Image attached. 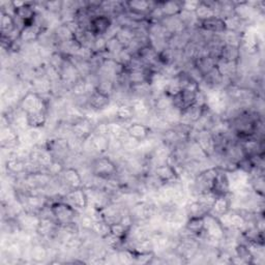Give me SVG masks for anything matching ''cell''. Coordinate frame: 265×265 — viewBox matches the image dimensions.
I'll return each mask as SVG.
<instances>
[{
	"label": "cell",
	"instance_id": "1",
	"mask_svg": "<svg viewBox=\"0 0 265 265\" xmlns=\"http://www.w3.org/2000/svg\"><path fill=\"white\" fill-rule=\"evenodd\" d=\"M51 207L55 222L59 226H64L74 222H77L78 217L81 212L73 208L70 204L64 202L63 200H56L52 202H48Z\"/></svg>",
	"mask_w": 265,
	"mask_h": 265
},
{
	"label": "cell",
	"instance_id": "2",
	"mask_svg": "<svg viewBox=\"0 0 265 265\" xmlns=\"http://www.w3.org/2000/svg\"><path fill=\"white\" fill-rule=\"evenodd\" d=\"M92 173L104 180L115 178L118 172V166L109 156H99L90 163Z\"/></svg>",
	"mask_w": 265,
	"mask_h": 265
},
{
	"label": "cell",
	"instance_id": "3",
	"mask_svg": "<svg viewBox=\"0 0 265 265\" xmlns=\"http://www.w3.org/2000/svg\"><path fill=\"white\" fill-rule=\"evenodd\" d=\"M18 107L26 114L40 112V111H49L50 104L43 99L41 96L29 92L22 97L20 100Z\"/></svg>",
	"mask_w": 265,
	"mask_h": 265
},
{
	"label": "cell",
	"instance_id": "4",
	"mask_svg": "<svg viewBox=\"0 0 265 265\" xmlns=\"http://www.w3.org/2000/svg\"><path fill=\"white\" fill-rule=\"evenodd\" d=\"M69 123H70L71 135L82 141L87 140L94 134L96 123L90 117H86V116L78 117L76 119H73Z\"/></svg>",
	"mask_w": 265,
	"mask_h": 265
},
{
	"label": "cell",
	"instance_id": "5",
	"mask_svg": "<svg viewBox=\"0 0 265 265\" xmlns=\"http://www.w3.org/2000/svg\"><path fill=\"white\" fill-rule=\"evenodd\" d=\"M194 140L200 146V148L203 150V152L206 154V157L209 160L214 156L216 144H215L214 136L210 129H207V128H203L200 130L195 129Z\"/></svg>",
	"mask_w": 265,
	"mask_h": 265
},
{
	"label": "cell",
	"instance_id": "6",
	"mask_svg": "<svg viewBox=\"0 0 265 265\" xmlns=\"http://www.w3.org/2000/svg\"><path fill=\"white\" fill-rule=\"evenodd\" d=\"M79 212H83L88 206V198L84 188L75 189L63 195L62 199Z\"/></svg>",
	"mask_w": 265,
	"mask_h": 265
},
{
	"label": "cell",
	"instance_id": "7",
	"mask_svg": "<svg viewBox=\"0 0 265 265\" xmlns=\"http://www.w3.org/2000/svg\"><path fill=\"white\" fill-rule=\"evenodd\" d=\"M113 25V19L106 15L95 16L90 24V30L96 36H106Z\"/></svg>",
	"mask_w": 265,
	"mask_h": 265
},
{
	"label": "cell",
	"instance_id": "8",
	"mask_svg": "<svg viewBox=\"0 0 265 265\" xmlns=\"http://www.w3.org/2000/svg\"><path fill=\"white\" fill-rule=\"evenodd\" d=\"M87 103L88 109L96 113H101L112 104V100L110 97L103 95L98 91H95L93 94L88 96Z\"/></svg>",
	"mask_w": 265,
	"mask_h": 265
},
{
	"label": "cell",
	"instance_id": "9",
	"mask_svg": "<svg viewBox=\"0 0 265 265\" xmlns=\"http://www.w3.org/2000/svg\"><path fill=\"white\" fill-rule=\"evenodd\" d=\"M127 132L129 137L141 142L149 138L153 134V130L146 123H143L141 121H136V122H130L127 125Z\"/></svg>",
	"mask_w": 265,
	"mask_h": 265
},
{
	"label": "cell",
	"instance_id": "10",
	"mask_svg": "<svg viewBox=\"0 0 265 265\" xmlns=\"http://www.w3.org/2000/svg\"><path fill=\"white\" fill-rule=\"evenodd\" d=\"M151 171L163 184H172L181 180L175 168L168 165L167 163L153 167Z\"/></svg>",
	"mask_w": 265,
	"mask_h": 265
},
{
	"label": "cell",
	"instance_id": "11",
	"mask_svg": "<svg viewBox=\"0 0 265 265\" xmlns=\"http://www.w3.org/2000/svg\"><path fill=\"white\" fill-rule=\"evenodd\" d=\"M156 2H145V0H131L125 2V9L128 13L141 17H148ZM148 19V18H147Z\"/></svg>",
	"mask_w": 265,
	"mask_h": 265
},
{
	"label": "cell",
	"instance_id": "12",
	"mask_svg": "<svg viewBox=\"0 0 265 265\" xmlns=\"http://www.w3.org/2000/svg\"><path fill=\"white\" fill-rule=\"evenodd\" d=\"M128 103L134 109L135 112V118L136 119H148L152 109L150 106V103L148 99H141V98H130Z\"/></svg>",
	"mask_w": 265,
	"mask_h": 265
},
{
	"label": "cell",
	"instance_id": "13",
	"mask_svg": "<svg viewBox=\"0 0 265 265\" xmlns=\"http://www.w3.org/2000/svg\"><path fill=\"white\" fill-rule=\"evenodd\" d=\"M211 192L213 194H215V196L227 195L231 192L230 183H229L227 172H225L224 170H220L218 168V171H217L215 179L213 181Z\"/></svg>",
	"mask_w": 265,
	"mask_h": 265
},
{
	"label": "cell",
	"instance_id": "14",
	"mask_svg": "<svg viewBox=\"0 0 265 265\" xmlns=\"http://www.w3.org/2000/svg\"><path fill=\"white\" fill-rule=\"evenodd\" d=\"M232 202H233V195L231 192L227 195L216 196V198L210 208L209 213H211L215 216L222 215V214L228 212L232 208Z\"/></svg>",
	"mask_w": 265,
	"mask_h": 265
},
{
	"label": "cell",
	"instance_id": "15",
	"mask_svg": "<svg viewBox=\"0 0 265 265\" xmlns=\"http://www.w3.org/2000/svg\"><path fill=\"white\" fill-rule=\"evenodd\" d=\"M198 28L212 34H223L226 31V24L224 19L214 16L199 22Z\"/></svg>",
	"mask_w": 265,
	"mask_h": 265
},
{
	"label": "cell",
	"instance_id": "16",
	"mask_svg": "<svg viewBox=\"0 0 265 265\" xmlns=\"http://www.w3.org/2000/svg\"><path fill=\"white\" fill-rule=\"evenodd\" d=\"M45 31H47V30H43V29L39 28L38 26L34 25L33 23L28 24V25H25L22 28V30L20 31L19 39L23 45H28V43L36 42V41H38L39 37Z\"/></svg>",
	"mask_w": 265,
	"mask_h": 265
},
{
	"label": "cell",
	"instance_id": "17",
	"mask_svg": "<svg viewBox=\"0 0 265 265\" xmlns=\"http://www.w3.org/2000/svg\"><path fill=\"white\" fill-rule=\"evenodd\" d=\"M15 16L21 19L25 23V25L32 24L36 16L34 2H26V4L23 7L15 10Z\"/></svg>",
	"mask_w": 265,
	"mask_h": 265
},
{
	"label": "cell",
	"instance_id": "18",
	"mask_svg": "<svg viewBox=\"0 0 265 265\" xmlns=\"http://www.w3.org/2000/svg\"><path fill=\"white\" fill-rule=\"evenodd\" d=\"M187 213V216H204L205 214L210 212V208L202 204L197 199H193L192 201L189 199L188 203L184 207Z\"/></svg>",
	"mask_w": 265,
	"mask_h": 265
},
{
	"label": "cell",
	"instance_id": "19",
	"mask_svg": "<svg viewBox=\"0 0 265 265\" xmlns=\"http://www.w3.org/2000/svg\"><path fill=\"white\" fill-rule=\"evenodd\" d=\"M28 127L31 128H43L49 119V111H40L35 113L26 114Z\"/></svg>",
	"mask_w": 265,
	"mask_h": 265
},
{
	"label": "cell",
	"instance_id": "20",
	"mask_svg": "<svg viewBox=\"0 0 265 265\" xmlns=\"http://www.w3.org/2000/svg\"><path fill=\"white\" fill-rule=\"evenodd\" d=\"M189 233L199 237L204 230V218L203 216H190L187 218L184 227Z\"/></svg>",
	"mask_w": 265,
	"mask_h": 265
},
{
	"label": "cell",
	"instance_id": "21",
	"mask_svg": "<svg viewBox=\"0 0 265 265\" xmlns=\"http://www.w3.org/2000/svg\"><path fill=\"white\" fill-rule=\"evenodd\" d=\"M109 126V137L116 138L118 140H123L128 136L127 126L124 125V122L118 120L108 121Z\"/></svg>",
	"mask_w": 265,
	"mask_h": 265
},
{
	"label": "cell",
	"instance_id": "22",
	"mask_svg": "<svg viewBox=\"0 0 265 265\" xmlns=\"http://www.w3.org/2000/svg\"><path fill=\"white\" fill-rule=\"evenodd\" d=\"M193 62H194V67L201 74L202 78H203V76L207 75L210 71H212L216 65V59H214L208 55L199 57L196 60H194Z\"/></svg>",
	"mask_w": 265,
	"mask_h": 265
},
{
	"label": "cell",
	"instance_id": "23",
	"mask_svg": "<svg viewBox=\"0 0 265 265\" xmlns=\"http://www.w3.org/2000/svg\"><path fill=\"white\" fill-rule=\"evenodd\" d=\"M134 118H135V112L129 103L117 104L115 120H118L121 122H129Z\"/></svg>",
	"mask_w": 265,
	"mask_h": 265
},
{
	"label": "cell",
	"instance_id": "24",
	"mask_svg": "<svg viewBox=\"0 0 265 265\" xmlns=\"http://www.w3.org/2000/svg\"><path fill=\"white\" fill-rule=\"evenodd\" d=\"M195 15L199 22L214 17L215 13L213 9V2H202L201 0L195 12Z\"/></svg>",
	"mask_w": 265,
	"mask_h": 265
},
{
	"label": "cell",
	"instance_id": "25",
	"mask_svg": "<svg viewBox=\"0 0 265 265\" xmlns=\"http://www.w3.org/2000/svg\"><path fill=\"white\" fill-rule=\"evenodd\" d=\"M161 7L164 18L180 16L183 12V2H162Z\"/></svg>",
	"mask_w": 265,
	"mask_h": 265
},
{
	"label": "cell",
	"instance_id": "26",
	"mask_svg": "<svg viewBox=\"0 0 265 265\" xmlns=\"http://www.w3.org/2000/svg\"><path fill=\"white\" fill-rule=\"evenodd\" d=\"M240 58H241L240 48L224 45L222 48V51H220V55L218 59H223V60L232 61V62H239Z\"/></svg>",
	"mask_w": 265,
	"mask_h": 265
},
{
	"label": "cell",
	"instance_id": "27",
	"mask_svg": "<svg viewBox=\"0 0 265 265\" xmlns=\"http://www.w3.org/2000/svg\"><path fill=\"white\" fill-rule=\"evenodd\" d=\"M96 91L112 98V96L115 92V81L112 79H109V78L99 77V82L96 86Z\"/></svg>",
	"mask_w": 265,
	"mask_h": 265
},
{
	"label": "cell",
	"instance_id": "28",
	"mask_svg": "<svg viewBox=\"0 0 265 265\" xmlns=\"http://www.w3.org/2000/svg\"><path fill=\"white\" fill-rule=\"evenodd\" d=\"M233 253L236 257L241 259L246 264H253L254 257L248 247L244 244H236L233 250Z\"/></svg>",
	"mask_w": 265,
	"mask_h": 265
},
{
	"label": "cell",
	"instance_id": "29",
	"mask_svg": "<svg viewBox=\"0 0 265 265\" xmlns=\"http://www.w3.org/2000/svg\"><path fill=\"white\" fill-rule=\"evenodd\" d=\"M92 232L94 234H96L98 237L103 238L111 232L110 225L106 222L105 219H95L94 224H93V228H92Z\"/></svg>",
	"mask_w": 265,
	"mask_h": 265
},
{
	"label": "cell",
	"instance_id": "30",
	"mask_svg": "<svg viewBox=\"0 0 265 265\" xmlns=\"http://www.w3.org/2000/svg\"><path fill=\"white\" fill-rule=\"evenodd\" d=\"M222 36H223V40H224L225 45L240 48V46H241V33L226 30L222 34Z\"/></svg>",
	"mask_w": 265,
	"mask_h": 265
},
{
	"label": "cell",
	"instance_id": "31",
	"mask_svg": "<svg viewBox=\"0 0 265 265\" xmlns=\"http://www.w3.org/2000/svg\"><path fill=\"white\" fill-rule=\"evenodd\" d=\"M123 49H125V48H123L121 43L118 41V39H117L115 36H113V37L108 38V40H107V46H106V51H105V53H106L108 56L114 58V57H115L117 54H119Z\"/></svg>",
	"mask_w": 265,
	"mask_h": 265
},
{
	"label": "cell",
	"instance_id": "32",
	"mask_svg": "<svg viewBox=\"0 0 265 265\" xmlns=\"http://www.w3.org/2000/svg\"><path fill=\"white\" fill-rule=\"evenodd\" d=\"M65 167L67 166L63 162L54 160L47 168L43 169V171H46L48 174H50L53 179H56V178H58V176H60V174L63 172Z\"/></svg>",
	"mask_w": 265,
	"mask_h": 265
},
{
	"label": "cell",
	"instance_id": "33",
	"mask_svg": "<svg viewBox=\"0 0 265 265\" xmlns=\"http://www.w3.org/2000/svg\"><path fill=\"white\" fill-rule=\"evenodd\" d=\"M43 8L48 14L59 16L62 12V2H45L43 3Z\"/></svg>",
	"mask_w": 265,
	"mask_h": 265
},
{
	"label": "cell",
	"instance_id": "34",
	"mask_svg": "<svg viewBox=\"0 0 265 265\" xmlns=\"http://www.w3.org/2000/svg\"><path fill=\"white\" fill-rule=\"evenodd\" d=\"M196 93H197V92L182 91V93L180 94V97H181V100H182V104H183L184 110L187 109L188 107H190V106H192V105L195 104Z\"/></svg>",
	"mask_w": 265,
	"mask_h": 265
},
{
	"label": "cell",
	"instance_id": "35",
	"mask_svg": "<svg viewBox=\"0 0 265 265\" xmlns=\"http://www.w3.org/2000/svg\"><path fill=\"white\" fill-rule=\"evenodd\" d=\"M107 40L108 38L106 36H96L92 47V50L94 51L95 54H101L106 51Z\"/></svg>",
	"mask_w": 265,
	"mask_h": 265
},
{
	"label": "cell",
	"instance_id": "36",
	"mask_svg": "<svg viewBox=\"0 0 265 265\" xmlns=\"http://www.w3.org/2000/svg\"><path fill=\"white\" fill-rule=\"evenodd\" d=\"M110 231L112 234L122 238V239H125L129 230L127 228H125L121 223H115V224H112L110 225Z\"/></svg>",
	"mask_w": 265,
	"mask_h": 265
},
{
	"label": "cell",
	"instance_id": "37",
	"mask_svg": "<svg viewBox=\"0 0 265 265\" xmlns=\"http://www.w3.org/2000/svg\"><path fill=\"white\" fill-rule=\"evenodd\" d=\"M200 2H195V0H188V2H183V11L189 13H195Z\"/></svg>",
	"mask_w": 265,
	"mask_h": 265
}]
</instances>
